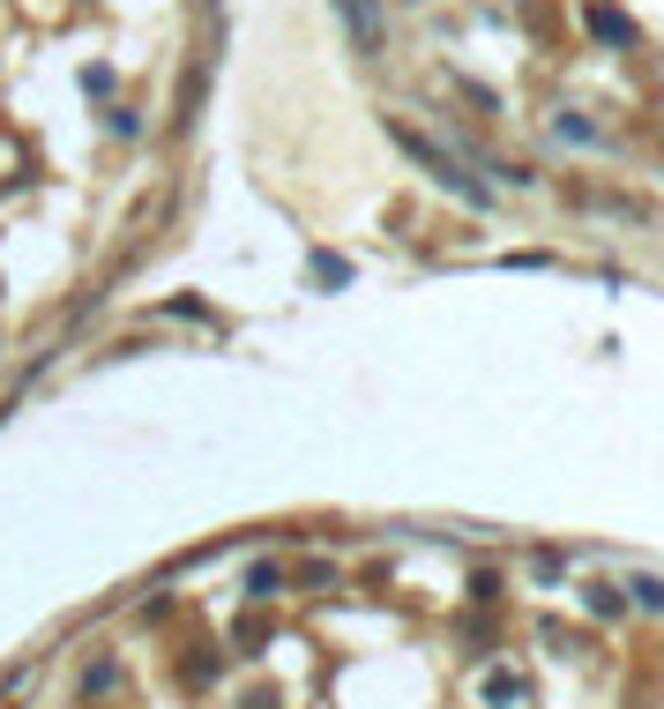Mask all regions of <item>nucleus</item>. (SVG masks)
Masks as SVG:
<instances>
[{"label":"nucleus","instance_id":"1","mask_svg":"<svg viewBox=\"0 0 664 709\" xmlns=\"http://www.w3.org/2000/svg\"><path fill=\"white\" fill-rule=\"evenodd\" d=\"M388 142H396V150H404V158H411V165L426 172V179H433L441 195H456L463 209H493V187H486L478 172L463 165L449 142H426V135H418V127H404V120H388Z\"/></svg>","mask_w":664,"mask_h":709},{"label":"nucleus","instance_id":"2","mask_svg":"<svg viewBox=\"0 0 664 709\" xmlns=\"http://www.w3.org/2000/svg\"><path fill=\"white\" fill-rule=\"evenodd\" d=\"M582 31H590L597 45H613V53H627V45L642 38V31H634V15H627L620 0H582Z\"/></svg>","mask_w":664,"mask_h":709},{"label":"nucleus","instance_id":"3","mask_svg":"<svg viewBox=\"0 0 664 709\" xmlns=\"http://www.w3.org/2000/svg\"><path fill=\"white\" fill-rule=\"evenodd\" d=\"M343 8V31H351V53L381 60L388 53V23H381V0H336Z\"/></svg>","mask_w":664,"mask_h":709},{"label":"nucleus","instance_id":"4","mask_svg":"<svg viewBox=\"0 0 664 709\" xmlns=\"http://www.w3.org/2000/svg\"><path fill=\"white\" fill-rule=\"evenodd\" d=\"M531 702V679L515 665H486L478 672V709H523Z\"/></svg>","mask_w":664,"mask_h":709},{"label":"nucleus","instance_id":"5","mask_svg":"<svg viewBox=\"0 0 664 709\" xmlns=\"http://www.w3.org/2000/svg\"><path fill=\"white\" fill-rule=\"evenodd\" d=\"M582 605H590L597 620H627V583H613V576H590V583H582Z\"/></svg>","mask_w":664,"mask_h":709},{"label":"nucleus","instance_id":"6","mask_svg":"<svg viewBox=\"0 0 664 709\" xmlns=\"http://www.w3.org/2000/svg\"><path fill=\"white\" fill-rule=\"evenodd\" d=\"M284 560H247V576H240V590H247L254 605H269V597H284Z\"/></svg>","mask_w":664,"mask_h":709},{"label":"nucleus","instance_id":"7","mask_svg":"<svg viewBox=\"0 0 664 709\" xmlns=\"http://www.w3.org/2000/svg\"><path fill=\"white\" fill-rule=\"evenodd\" d=\"M552 135H568V142H582V150H605V127L582 120L575 105H560V113H552Z\"/></svg>","mask_w":664,"mask_h":709},{"label":"nucleus","instance_id":"8","mask_svg":"<svg viewBox=\"0 0 664 709\" xmlns=\"http://www.w3.org/2000/svg\"><path fill=\"white\" fill-rule=\"evenodd\" d=\"M627 605H642V613H664V576H627Z\"/></svg>","mask_w":664,"mask_h":709},{"label":"nucleus","instance_id":"9","mask_svg":"<svg viewBox=\"0 0 664 709\" xmlns=\"http://www.w3.org/2000/svg\"><path fill=\"white\" fill-rule=\"evenodd\" d=\"M306 269H314V284H329V292H343V284H351V261H343V254H314Z\"/></svg>","mask_w":664,"mask_h":709},{"label":"nucleus","instance_id":"10","mask_svg":"<svg viewBox=\"0 0 664 709\" xmlns=\"http://www.w3.org/2000/svg\"><path fill=\"white\" fill-rule=\"evenodd\" d=\"M179 679H187V687H209V679H217V650L195 642V658H179Z\"/></svg>","mask_w":664,"mask_h":709},{"label":"nucleus","instance_id":"11","mask_svg":"<svg viewBox=\"0 0 664 709\" xmlns=\"http://www.w3.org/2000/svg\"><path fill=\"white\" fill-rule=\"evenodd\" d=\"M261 642H269V620H240V635H232V650H247V658H254Z\"/></svg>","mask_w":664,"mask_h":709},{"label":"nucleus","instance_id":"12","mask_svg":"<svg viewBox=\"0 0 664 709\" xmlns=\"http://www.w3.org/2000/svg\"><path fill=\"white\" fill-rule=\"evenodd\" d=\"M113 679H120V665H113V658H97V665L83 672V687H90V695H105V687H113Z\"/></svg>","mask_w":664,"mask_h":709},{"label":"nucleus","instance_id":"13","mask_svg":"<svg viewBox=\"0 0 664 709\" xmlns=\"http://www.w3.org/2000/svg\"><path fill=\"white\" fill-rule=\"evenodd\" d=\"M560 568H568L560 553H531V576H538V583H560Z\"/></svg>","mask_w":664,"mask_h":709},{"label":"nucleus","instance_id":"14","mask_svg":"<svg viewBox=\"0 0 664 709\" xmlns=\"http://www.w3.org/2000/svg\"><path fill=\"white\" fill-rule=\"evenodd\" d=\"M470 597H478V605H493V597H500V576H493V568H478V576H470Z\"/></svg>","mask_w":664,"mask_h":709},{"label":"nucleus","instance_id":"15","mask_svg":"<svg viewBox=\"0 0 664 709\" xmlns=\"http://www.w3.org/2000/svg\"><path fill=\"white\" fill-rule=\"evenodd\" d=\"M165 314H179V322H217V314H209V306H202V299H172V306H165Z\"/></svg>","mask_w":664,"mask_h":709},{"label":"nucleus","instance_id":"16","mask_svg":"<svg viewBox=\"0 0 664 709\" xmlns=\"http://www.w3.org/2000/svg\"><path fill=\"white\" fill-rule=\"evenodd\" d=\"M240 709H277V695H269V687H254V695H247Z\"/></svg>","mask_w":664,"mask_h":709}]
</instances>
